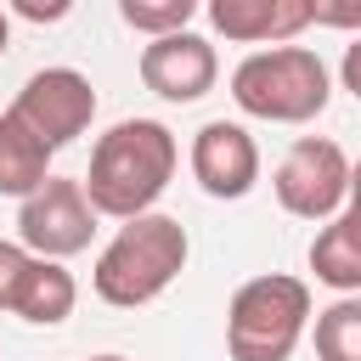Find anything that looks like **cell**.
I'll list each match as a JSON object with an SVG mask.
<instances>
[{
  "mask_svg": "<svg viewBox=\"0 0 361 361\" xmlns=\"http://www.w3.org/2000/svg\"><path fill=\"white\" fill-rule=\"evenodd\" d=\"M175 164H180V147H175L169 124H158V118H118L107 135H96L90 169H85V192H90L96 214L130 220V214H147L169 192Z\"/></svg>",
  "mask_w": 361,
  "mask_h": 361,
  "instance_id": "1",
  "label": "cell"
},
{
  "mask_svg": "<svg viewBox=\"0 0 361 361\" xmlns=\"http://www.w3.org/2000/svg\"><path fill=\"white\" fill-rule=\"evenodd\" d=\"M186 254H192V243H186V226L175 214H158V209L130 214L113 231V243L96 254L90 288L113 310H141L158 293H169V282L186 271Z\"/></svg>",
  "mask_w": 361,
  "mask_h": 361,
  "instance_id": "2",
  "label": "cell"
},
{
  "mask_svg": "<svg viewBox=\"0 0 361 361\" xmlns=\"http://www.w3.org/2000/svg\"><path fill=\"white\" fill-rule=\"evenodd\" d=\"M333 85H327V62L310 45H271V51H248L231 68V102L248 118L265 124H310L327 107Z\"/></svg>",
  "mask_w": 361,
  "mask_h": 361,
  "instance_id": "3",
  "label": "cell"
},
{
  "mask_svg": "<svg viewBox=\"0 0 361 361\" xmlns=\"http://www.w3.org/2000/svg\"><path fill=\"white\" fill-rule=\"evenodd\" d=\"M310 327V282L265 271L243 282L226 305V355L231 361H288Z\"/></svg>",
  "mask_w": 361,
  "mask_h": 361,
  "instance_id": "4",
  "label": "cell"
},
{
  "mask_svg": "<svg viewBox=\"0 0 361 361\" xmlns=\"http://www.w3.org/2000/svg\"><path fill=\"white\" fill-rule=\"evenodd\" d=\"M271 186H276V203L293 220H333L350 203V158L327 135H299L282 152Z\"/></svg>",
  "mask_w": 361,
  "mask_h": 361,
  "instance_id": "5",
  "label": "cell"
},
{
  "mask_svg": "<svg viewBox=\"0 0 361 361\" xmlns=\"http://www.w3.org/2000/svg\"><path fill=\"white\" fill-rule=\"evenodd\" d=\"M90 237H96V203H90L85 180L51 175L17 209V243H28L45 259H73L90 248Z\"/></svg>",
  "mask_w": 361,
  "mask_h": 361,
  "instance_id": "6",
  "label": "cell"
},
{
  "mask_svg": "<svg viewBox=\"0 0 361 361\" xmlns=\"http://www.w3.org/2000/svg\"><path fill=\"white\" fill-rule=\"evenodd\" d=\"M11 113H17L45 147H68V141H79V135L90 130V118H96V90H90V79H85L79 68H39V73H28V85L17 90Z\"/></svg>",
  "mask_w": 361,
  "mask_h": 361,
  "instance_id": "7",
  "label": "cell"
},
{
  "mask_svg": "<svg viewBox=\"0 0 361 361\" xmlns=\"http://www.w3.org/2000/svg\"><path fill=\"white\" fill-rule=\"evenodd\" d=\"M214 79H220V56L192 28H175V34H158L152 45H141V85L158 102H197L214 90Z\"/></svg>",
  "mask_w": 361,
  "mask_h": 361,
  "instance_id": "8",
  "label": "cell"
},
{
  "mask_svg": "<svg viewBox=\"0 0 361 361\" xmlns=\"http://www.w3.org/2000/svg\"><path fill=\"white\" fill-rule=\"evenodd\" d=\"M192 180L209 197H226V203L248 197L254 180H259V147H254V135L237 118H209L192 135Z\"/></svg>",
  "mask_w": 361,
  "mask_h": 361,
  "instance_id": "9",
  "label": "cell"
},
{
  "mask_svg": "<svg viewBox=\"0 0 361 361\" xmlns=\"http://www.w3.org/2000/svg\"><path fill=\"white\" fill-rule=\"evenodd\" d=\"M203 11L231 45H288L316 23L310 0H203Z\"/></svg>",
  "mask_w": 361,
  "mask_h": 361,
  "instance_id": "10",
  "label": "cell"
},
{
  "mask_svg": "<svg viewBox=\"0 0 361 361\" xmlns=\"http://www.w3.org/2000/svg\"><path fill=\"white\" fill-rule=\"evenodd\" d=\"M310 271L333 293H361V203H344L333 220H322L310 243Z\"/></svg>",
  "mask_w": 361,
  "mask_h": 361,
  "instance_id": "11",
  "label": "cell"
},
{
  "mask_svg": "<svg viewBox=\"0 0 361 361\" xmlns=\"http://www.w3.org/2000/svg\"><path fill=\"white\" fill-rule=\"evenodd\" d=\"M51 152L56 147H45L11 107L0 113V197H28V192H39L45 180H51Z\"/></svg>",
  "mask_w": 361,
  "mask_h": 361,
  "instance_id": "12",
  "label": "cell"
},
{
  "mask_svg": "<svg viewBox=\"0 0 361 361\" xmlns=\"http://www.w3.org/2000/svg\"><path fill=\"white\" fill-rule=\"evenodd\" d=\"M73 305H79V282H73V271H68L62 259L34 254V265H28V276H23V293H17L11 316L28 322V327H56V322L73 316Z\"/></svg>",
  "mask_w": 361,
  "mask_h": 361,
  "instance_id": "13",
  "label": "cell"
},
{
  "mask_svg": "<svg viewBox=\"0 0 361 361\" xmlns=\"http://www.w3.org/2000/svg\"><path fill=\"white\" fill-rule=\"evenodd\" d=\"M316 361H361V293H338L327 310L310 316Z\"/></svg>",
  "mask_w": 361,
  "mask_h": 361,
  "instance_id": "14",
  "label": "cell"
},
{
  "mask_svg": "<svg viewBox=\"0 0 361 361\" xmlns=\"http://www.w3.org/2000/svg\"><path fill=\"white\" fill-rule=\"evenodd\" d=\"M197 6H203V0H118V17H124L135 34L158 39V34L186 28V23L197 17Z\"/></svg>",
  "mask_w": 361,
  "mask_h": 361,
  "instance_id": "15",
  "label": "cell"
},
{
  "mask_svg": "<svg viewBox=\"0 0 361 361\" xmlns=\"http://www.w3.org/2000/svg\"><path fill=\"white\" fill-rule=\"evenodd\" d=\"M28 265H34V248H28V243L0 237V310H6V316H11V305H17V293H23Z\"/></svg>",
  "mask_w": 361,
  "mask_h": 361,
  "instance_id": "16",
  "label": "cell"
},
{
  "mask_svg": "<svg viewBox=\"0 0 361 361\" xmlns=\"http://www.w3.org/2000/svg\"><path fill=\"white\" fill-rule=\"evenodd\" d=\"M310 17H316L322 28L355 34V28H361V0H310Z\"/></svg>",
  "mask_w": 361,
  "mask_h": 361,
  "instance_id": "17",
  "label": "cell"
},
{
  "mask_svg": "<svg viewBox=\"0 0 361 361\" xmlns=\"http://www.w3.org/2000/svg\"><path fill=\"white\" fill-rule=\"evenodd\" d=\"M6 6H11L23 23H39V28H45V23H62V17L73 11V0H6Z\"/></svg>",
  "mask_w": 361,
  "mask_h": 361,
  "instance_id": "18",
  "label": "cell"
},
{
  "mask_svg": "<svg viewBox=\"0 0 361 361\" xmlns=\"http://www.w3.org/2000/svg\"><path fill=\"white\" fill-rule=\"evenodd\" d=\"M338 79H344V90L361 102V39L355 45H344V62H338Z\"/></svg>",
  "mask_w": 361,
  "mask_h": 361,
  "instance_id": "19",
  "label": "cell"
},
{
  "mask_svg": "<svg viewBox=\"0 0 361 361\" xmlns=\"http://www.w3.org/2000/svg\"><path fill=\"white\" fill-rule=\"evenodd\" d=\"M6 45H11V6H0V56H6Z\"/></svg>",
  "mask_w": 361,
  "mask_h": 361,
  "instance_id": "20",
  "label": "cell"
},
{
  "mask_svg": "<svg viewBox=\"0 0 361 361\" xmlns=\"http://www.w3.org/2000/svg\"><path fill=\"white\" fill-rule=\"evenodd\" d=\"M350 203H361V158L350 164Z\"/></svg>",
  "mask_w": 361,
  "mask_h": 361,
  "instance_id": "21",
  "label": "cell"
},
{
  "mask_svg": "<svg viewBox=\"0 0 361 361\" xmlns=\"http://www.w3.org/2000/svg\"><path fill=\"white\" fill-rule=\"evenodd\" d=\"M90 361H130V355H90Z\"/></svg>",
  "mask_w": 361,
  "mask_h": 361,
  "instance_id": "22",
  "label": "cell"
}]
</instances>
